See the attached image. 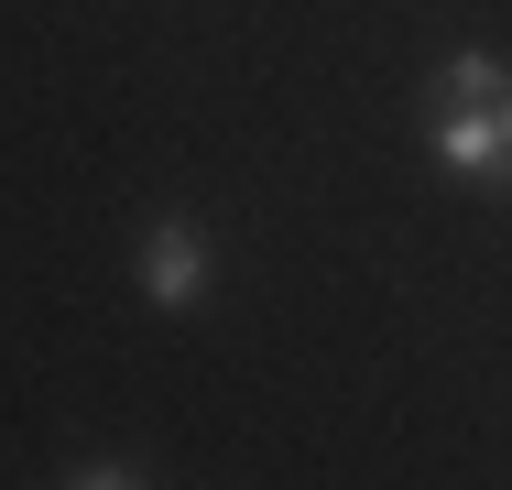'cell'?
<instances>
[{
    "instance_id": "obj_1",
    "label": "cell",
    "mask_w": 512,
    "mask_h": 490,
    "mask_svg": "<svg viewBox=\"0 0 512 490\" xmlns=\"http://www.w3.org/2000/svg\"><path fill=\"white\" fill-rule=\"evenodd\" d=\"M207 229L186 218V207H164L153 229H142V294L164 305V316H186V305H207Z\"/></svg>"
},
{
    "instance_id": "obj_2",
    "label": "cell",
    "mask_w": 512,
    "mask_h": 490,
    "mask_svg": "<svg viewBox=\"0 0 512 490\" xmlns=\"http://www.w3.org/2000/svg\"><path fill=\"white\" fill-rule=\"evenodd\" d=\"M425 153L447 175H512V109H425Z\"/></svg>"
},
{
    "instance_id": "obj_3",
    "label": "cell",
    "mask_w": 512,
    "mask_h": 490,
    "mask_svg": "<svg viewBox=\"0 0 512 490\" xmlns=\"http://www.w3.org/2000/svg\"><path fill=\"white\" fill-rule=\"evenodd\" d=\"M425 109H512V66L469 44V55H447V66L425 77Z\"/></svg>"
},
{
    "instance_id": "obj_4",
    "label": "cell",
    "mask_w": 512,
    "mask_h": 490,
    "mask_svg": "<svg viewBox=\"0 0 512 490\" xmlns=\"http://www.w3.org/2000/svg\"><path fill=\"white\" fill-rule=\"evenodd\" d=\"M55 480H66V490H131V480H153V469H142L131 447H109V458H66Z\"/></svg>"
}]
</instances>
